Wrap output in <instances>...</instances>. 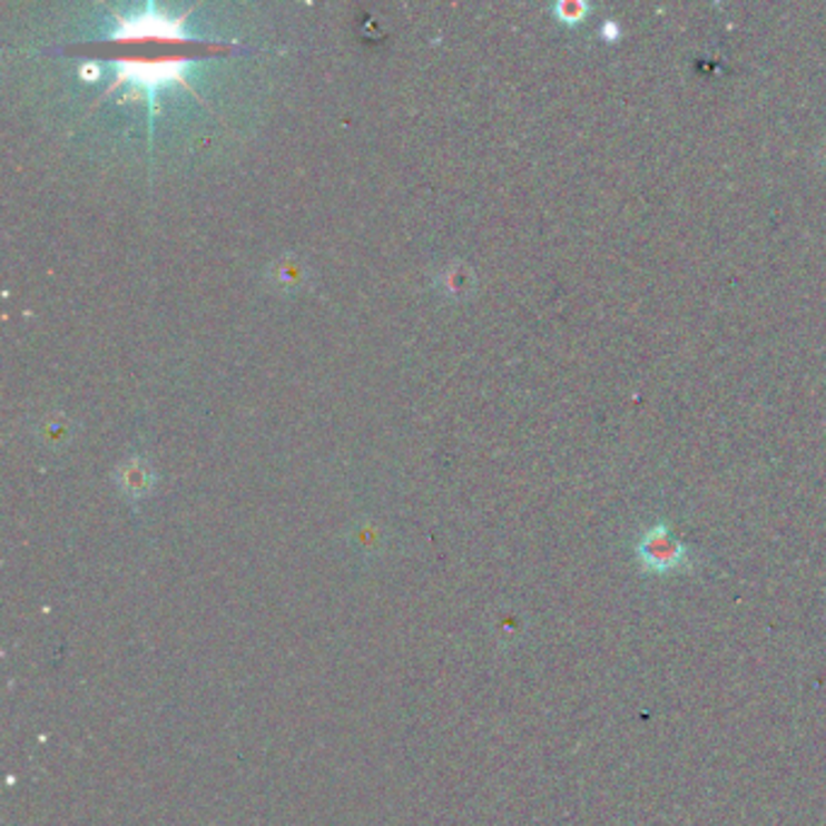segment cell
<instances>
[{
	"mask_svg": "<svg viewBox=\"0 0 826 826\" xmlns=\"http://www.w3.org/2000/svg\"><path fill=\"white\" fill-rule=\"evenodd\" d=\"M638 558L647 570L671 572L686 562V548L673 539L665 524H657L638 543Z\"/></svg>",
	"mask_w": 826,
	"mask_h": 826,
	"instance_id": "6da1fadb",
	"label": "cell"
},
{
	"mask_svg": "<svg viewBox=\"0 0 826 826\" xmlns=\"http://www.w3.org/2000/svg\"><path fill=\"white\" fill-rule=\"evenodd\" d=\"M587 12H589V6L582 3V0H562V3L555 6V16L568 24L582 22Z\"/></svg>",
	"mask_w": 826,
	"mask_h": 826,
	"instance_id": "7a4b0ae2",
	"label": "cell"
},
{
	"mask_svg": "<svg viewBox=\"0 0 826 826\" xmlns=\"http://www.w3.org/2000/svg\"><path fill=\"white\" fill-rule=\"evenodd\" d=\"M601 35H603V39L616 41L618 37H621V30H618L616 20H606V22H603V27H601Z\"/></svg>",
	"mask_w": 826,
	"mask_h": 826,
	"instance_id": "3957f363",
	"label": "cell"
},
{
	"mask_svg": "<svg viewBox=\"0 0 826 826\" xmlns=\"http://www.w3.org/2000/svg\"><path fill=\"white\" fill-rule=\"evenodd\" d=\"M817 158H819V163H822V168H826V141H824L822 148L817 150Z\"/></svg>",
	"mask_w": 826,
	"mask_h": 826,
	"instance_id": "277c9868",
	"label": "cell"
}]
</instances>
